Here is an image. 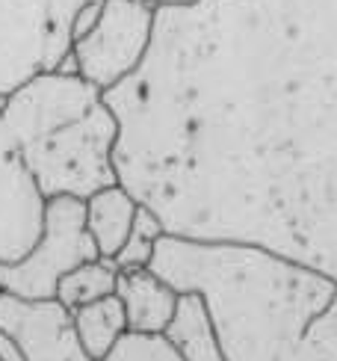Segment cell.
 <instances>
[{
  "mask_svg": "<svg viewBox=\"0 0 337 361\" xmlns=\"http://www.w3.org/2000/svg\"><path fill=\"white\" fill-rule=\"evenodd\" d=\"M116 172L166 234L278 252L337 281V0H195L106 92Z\"/></svg>",
  "mask_w": 337,
  "mask_h": 361,
  "instance_id": "6da1fadb",
  "label": "cell"
},
{
  "mask_svg": "<svg viewBox=\"0 0 337 361\" xmlns=\"http://www.w3.org/2000/svg\"><path fill=\"white\" fill-rule=\"evenodd\" d=\"M151 269L198 293L228 361H302L337 281L278 252L234 240L163 234Z\"/></svg>",
  "mask_w": 337,
  "mask_h": 361,
  "instance_id": "7a4b0ae2",
  "label": "cell"
},
{
  "mask_svg": "<svg viewBox=\"0 0 337 361\" xmlns=\"http://www.w3.org/2000/svg\"><path fill=\"white\" fill-rule=\"evenodd\" d=\"M0 113L44 199H89L118 184V118L104 89L78 71L36 74L0 101Z\"/></svg>",
  "mask_w": 337,
  "mask_h": 361,
  "instance_id": "3957f363",
  "label": "cell"
},
{
  "mask_svg": "<svg viewBox=\"0 0 337 361\" xmlns=\"http://www.w3.org/2000/svg\"><path fill=\"white\" fill-rule=\"evenodd\" d=\"M101 0H0V101L68 59Z\"/></svg>",
  "mask_w": 337,
  "mask_h": 361,
  "instance_id": "277c9868",
  "label": "cell"
},
{
  "mask_svg": "<svg viewBox=\"0 0 337 361\" xmlns=\"http://www.w3.org/2000/svg\"><path fill=\"white\" fill-rule=\"evenodd\" d=\"M157 6L151 0H101L92 24L74 39L68 59L59 68H71L104 92L128 80L151 51L157 27Z\"/></svg>",
  "mask_w": 337,
  "mask_h": 361,
  "instance_id": "5b68a950",
  "label": "cell"
},
{
  "mask_svg": "<svg viewBox=\"0 0 337 361\" xmlns=\"http://www.w3.org/2000/svg\"><path fill=\"white\" fill-rule=\"evenodd\" d=\"M92 258H101L86 228L83 199H48L42 234L24 258L0 264V288L21 299H54L63 276Z\"/></svg>",
  "mask_w": 337,
  "mask_h": 361,
  "instance_id": "8992f818",
  "label": "cell"
},
{
  "mask_svg": "<svg viewBox=\"0 0 337 361\" xmlns=\"http://www.w3.org/2000/svg\"><path fill=\"white\" fill-rule=\"evenodd\" d=\"M0 332L18 343L27 361H95L78 338L71 311L59 299L0 293Z\"/></svg>",
  "mask_w": 337,
  "mask_h": 361,
  "instance_id": "52a82bcc",
  "label": "cell"
},
{
  "mask_svg": "<svg viewBox=\"0 0 337 361\" xmlns=\"http://www.w3.org/2000/svg\"><path fill=\"white\" fill-rule=\"evenodd\" d=\"M44 204L12 130L0 113V264H12L33 249L42 234Z\"/></svg>",
  "mask_w": 337,
  "mask_h": 361,
  "instance_id": "ba28073f",
  "label": "cell"
},
{
  "mask_svg": "<svg viewBox=\"0 0 337 361\" xmlns=\"http://www.w3.org/2000/svg\"><path fill=\"white\" fill-rule=\"evenodd\" d=\"M116 296L121 299L130 332H148V335L166 332L178 311V299H180V293L151 267L121 269Z\"/></svg>",
  "mask_w": 337,
  "mask_h": 361,
  "instance_id": "9c48e42d",
  "label": "cell"
},
{
  "mask_svg": "<svg viewBox=\"0 0 337 361\" xmlns=\"http://www.w3.org/2000/svg\"><path fill=\"white\" fill-rule=\"evenodd\" d=\"M83 204H86V228L92 234V243H95L101 258L113 261L121 243L128 240L130 225L142 204L121 184H110L98 192H92L89 199H83Z\"/></svg>",
  "mask_w": 337,
  "mask_h": 361,
  "instance_id": "30bf717a",
  "label": "cell"
},
{
  "mask_svg": "<svg viewBox=\"0 0 337 361\" xmlns=\"http://www.w3.org/2000/svg\"><path fill=\"white\" fill-rule=\"evenodd\" d=\"M183 361H228L210 314L198 293H180L178 311L163 332Z\"/></svg>",
  "mask_w": 337,
  "mask_h": 361,
  "instance_id": "8fae6325",
  "label": "cell"
},
{
  "mask_svg": "<svg viewBox=\"0 0 337 361\" xmlns=\"http://www.w3.org/2000/svg\"><path fill=\"white\" fill-rule=\"evenodd\" d=\"M71 317H74V329H78L80 343L95 361H101L121 338L130 332L125 308H121V299L116 293L98 299V302H89L78 311H71Z\"/></svg>",
  "mask_w": 337,
  "mask_h": 361,
  "instance_id": "7c38bea8",
  "label": "cell"
},
{
  "mask_svg": "<svg viewBox=\"0 0 337 361\" xmlns=\"http://www.w3.org/2000/svg\"><path fill=\"white\" fill-rule=\"evenodd\" d=\"M118 288V267L110 258H92L80 267H74L63 276L56 288V299L68 311H78L89 302H98L104 296H113Z\"/></svg>",
  "mask_w": 337,
  "mask_h": 361,
  "instance_id": "4fadbf2b",
  "label": "cell"
},
{
  "mask_svg": "<svg viewBox=\"0 0 337 361\" xmlns=\"http://www.w3.org/2000/svg\"><path fill=\"white\" fill-rule=\"evenodd\" d=\"M166 228L163 222L157 219V214H151V210L142 204L140 214H136L133 225H130V234L128 240L121 243V249L116 252L113 264L121 269H142V267H151V258H154L157 252V243L163 240Z\"/></svg>",
  "mask_w": 337,
  "mask_h": 361,
  "instance_id": "5bb4252c",
  "label": "cell"
},
{
  "mask_svg": "<svg viewBox=\"0 0 337 361\" xmlns=\"http://www.w3.org/2000/svg\"><path fill=\"white\" fill-rule=\"evenodd\" d=\"M101 361H183L166 335L128 332Z\"/></svg>",
  "mask_w": 337,
  "mask_h": 361,
  "instance_id": "9a60e30c",
  "label": "cell"
},
{
  "mask_svg": "<svg viewBox=\"0 0 337 361\" xmlns=\"http://www.w3.org/2000/svg\"><path fill=\"white\" fill-rule=\"evenodd\" d=\"M302 361H337V296L317 320V329L302 353Z\"/></svg>",
  "mask_w": 337,
  "mask_h": 361,
  "instance_id": "2e32d148",
  "label": "cell"
},
{
  "mask_svg": "<svg viewBox=\"0 0 337 361\" xmlns=\"http://www.w3.org/2000/svg\"><path fill=\"white\" fill-rule=\"evenodd\" d=\"M157 9H166V6H187V4H195V0H151Z\"/></svg>",
  "mask_w": 337,
  "mask_h": 361,
  "instance_id": "e0dca14e",
  "label": "cell"
},
{
  "mask_svg": "<svg viewBox=\"0 0 337 361\" xmlns=\"http://www.w3.org/2000/svg\"><path fill=\"white\" fill-rule=\"evenodd\" d=\"M0 293H4V288H0Z\"/></svg>",
  "mask_w": 337,
  "mask_h": 361,
  "instance_id": "ac0fdd59",
  "label": "cell"
}]
</instances>
